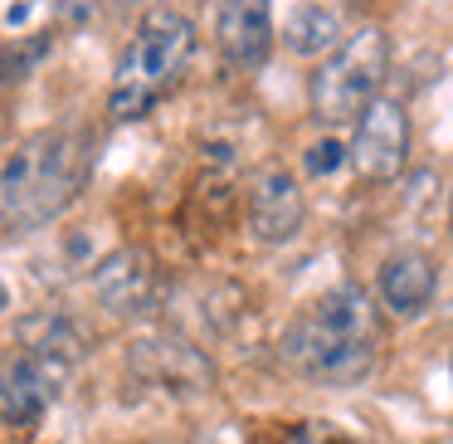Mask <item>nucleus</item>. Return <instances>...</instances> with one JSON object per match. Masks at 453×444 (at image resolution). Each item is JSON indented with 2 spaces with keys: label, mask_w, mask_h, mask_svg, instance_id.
<instances>
[{
  "label": "nucleus",
  "mask_w": 453,
  "mask_h": 444,
  "mask_svg": "<svg viewBox=\"0 0 453 444\" xmlns=\"http://www.w3.org/2000/svg\"><path fill=\"white\" fill-rule=\"evenodd\" d=\"M342 161H346L342 142H317V147H307V176H332Z\"/></svg>",
  "instance_id": "4468645a"
},
{
  "label": "nucleus",
  "mask_w": 453,
  "mask_h": 444,
  "mask_svg": "<svg viewBox=\"0 0 453 444\" xmlns=\"http://www.w3.org/2000/svg\"><path fill=\"white\" fill-rule=\"evenodd\" d=\"M93 176V142L79 128H50L25 137L0 167V225L35 235L83 196Z\"/></svg>",
  "instance_id": "f03ea898"
},
{
  "label": "nucleus",
  "mask_w": 453,
  "mask_h": 444,
  "mask_svg": "<svg viewBox=\"0 0 453 444\" xmlns=\"http://www.w3.org/2000/svg\"><path fill=\"white\" fill-rule=\"evenodd\" d=\"M375 288H380V303L395 317H419L439 293V264L424 249H395V254H385Z\"/></svg>",
  "instance_id": "9d476101"
},
{
  "label": "nucleus",
  "mask_w": 453,
  "mask_h": 444,
  "mask_svg": "<svg viewBox=\"0 0 453 444\" xmlns=\"http://www.w3.org/2000/svg\"><path fill=\"white\" fill-rule=\"evenodd\" d=\"M346 161L361 181H395L410 161V113L400 98H375L351 122V147Z\"/></svg>",
  "instance_id": "423d86ee"
},
{
  "label": "nucleus",
  "mask_w": 453,
  "mask_h": 444,
  "mask_svg": "<svg viewBox=\"0 0 453 444\" xmlns=\"http://www.w3.org/2000/svg\"><path fill=\"white\" fill-rule=\"evenodd\" d=\"M5 308H11V288L0 284V317H5Z\"/></svg>",
  "instance_id": "2eb2a0df"
},
{
  "label": "nucleus",
  "mask_w": 453,
  "mask_h": 444,
  "mask_svg": "<svg viewBox=\"0 0 453 444\" xmlns=\"http://www.w3.org/2000/svg\"><path fill=\"white\" fill-rule=\"evenodd\" d=\"M69 362L59 356L30 352V347H11L0 352V425L11 430H35L50 415V405L69 386Z\"/></svg>",
  "instance_id": "39448f33"
},
{
  "label": "nucleus",
  "mask_w": 453,
  "mask_h": 444,
  "mask_svg": "<svg viewBox=\"0 0 453 444\" xmlns=\"http://www.w3.org/2000/svg\"><path fill=\"white\" fill-rule=\"evenodd\" d=\"M449 230H453V196H449Z\"/></svg>",
  "instance_id": "dca6fc26"
},
{
  "label": "nucleus",
  "mask_w": 453,
  "mask_h": 444,
  "mask_svg": "<svg viewBox=\"0 0 453 444\" xmlns=\"http://www.w3.org/2000/svg\"><path fill=\"white\" fill-rule=\"evenodd\" d=\"M273 0H215V44L229 64L258 69L273 50Z\"/></svg>",
  "instance_id": "1a4fd4ad"
},
{
  "label": "nucleus",
  "mask_w": 453,
  "mask_h": 444,
  "mask_svg": "<svg viewBox=\"0 0 453 444\" xmlns=\"http://www.w3.org/2000/svg\"><path fill=\"white\" fill-rule=\"evenodd\" d=\"M342 40H346L342 20H336V11H326V5H297V11L288 15V25H283V44L293 54H303V59L332 54Z\"/></svg>",
  "instance_id": "f8f14e48"
},
{
  "label": "nucleus",
  "mask_w": 453,
  "mask_h": 444,
  "mask_svg": "<svg viewBox=\"0 0 453 444\" xmlns=\"http://www.w3.org/2000/svg\"><path fill=\"white\" fill-rule=\"evenodd\" d=\"M15 347H30V352H44V356H59V362H79L83 352V337L73 323H64V317L54 313H35V317H20V327H15Z\"/></svg>",
  "instance_id": "ddd939ff"
},
{
  "label": "nucleus",
  "mask_w": 453,
  "mask_h": 444,
  "mask_svg": "<svg viewBox=\"0 0 453 444\" xmlns=\"http://www.w3.org/2000/svg\"><path fill=\"white\" fill-rule=\"evenodd\" d=\"M196 59V25L180 11L142 15L137 35L118 59V79L108 89V113L118 122H137L180 83V74Z\"/></svg>",
  "instance_id": "7ed1b4c3"
},
{
  "label": "nucleus",
  "mask_w": 453,
  "mask_h": 444,
  "mask_svg": "<svg viewBox=\"0 0 453 444\" xmlns=\"http://www.w3.org/2000/svg\"><path fill=\"white\" fill-rule=\"evenodd\" d=\"M303 220H307V200H303V186H297L293 171L264 167L249 181V230H254V239L288 245V239H297Z\"/></svg>",
  "instance_id": "0eeeda50"
},
{
  "label": "nucleus",
  "mask_w": 453,
  "mask_h": 444,
  "mask_svg": "<svg viewBox=\"0 0 453 444\" xmlns=\"http://www.w3.org/2000/svg\"><path fill=\"white\" fill-rule=\"evenodd\" d=\"M278 356L312 386H361L380 356V308L361 284H336L278 337Z\"/></svg>",
  "instance_id": "f257e3e1"
},
{
  "label": "nucleus",
  "mask_w": 453,
  "mask_h": 444,
  "mask_svg": "<svg viewBox=\"0 0 453 444\" xmlns=\"http://www.w3.org/2000/svg\"><path fill=\"white\" fill-rule=\"evenodd\" d=\"M132 366H137L147 381L171 386V391H190V386L210 381V366L196 347L171 342V337H157V342H137L132 347Z\"/></svg>",
  "instance_id": "9b49d317"
},
{
  "label": "nucleus",
  "mask_w": 453,
  "mask_h": 444,
  "mask_svg": "<svg viewBox=\"0 0 453 444\" xmlns=\"http://www.w3.org/2000/svg\"><path fill=\"white\" fill-rule=\"evenodd\" d=\"M385 69H390V35H385L380 25H361L356 35H346V40L317 64L312 83H307L312 118L326 122V128L356 122L375 98H380Z\"/></svg>",
  "instance_id": "20e7f679"
},
{
  "label": "nucleus",
  "mask_w": 453,
  "mask_h": 444,
  "mask_svg": "<svg viewBox=\"0 0 453 444\" xmlns=\"http://www.w3.org/2000/svg\"><path fill=\"white\" fill-rule=\"evenodd\" d=\"M93 293L112 317H147L161 303V274L137 249H118L93 269Z\"/></svg>",
  "instance_id": "6e6552de"
}]
</instances>
